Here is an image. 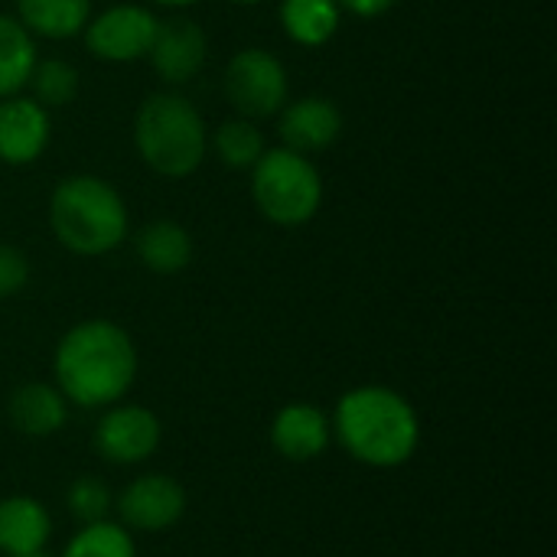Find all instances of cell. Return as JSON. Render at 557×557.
Masks as SVG:
<instances>
[{
    "instance_id": "1",
    "label": "cell",
    "mask_w": 557,
    "mask_h": 557,
    "mask_svg": "<svg viewBox=\"0 0 557 557\" xmlns=\"http://www.w3.org/2000/svg\"><path fill=\"white\" fill-rule=\"evenodd\" d=\"M140 356L124 326L114 320L75 323L52 352V385L69 405L104 411L134 388Z\"/></svg>"
},
{
    "instance_id": "2",
    "label": "cell",
    "mask_w": 557,
    "mask_h": 557,
    "mask_svg": "<svg viewBox=\"0 0 557 557\" xmlns=\"http://www.w3.org/2000/svg\"><path fill=\"white\" fill-rule=\"evenodd\" d=\"M333 441L362 467L398 470L421 447L414 405L388 385H359L339 395L330 414Z\"/></svg>"
},
{
    "instance_id": "3",
    "label": "cell",
    "mask_w": 557,
    "mask_h": 557,
    "mask_svg": "<svg viewBox=\"0 0 557 557\" xmlns=\"http://www.w3.org/2000/svg\"><path fill=\"white\" fill-rule=\"evenodd\" d=\"M49 228L55 242L78 258H101L114 251L131 228L121 193L91 173L59 180L49 196Z\"/></svg>"
},
{
    "instance_id": "4",
    "label": "cell",
    "mask_w": 557,
    "mask_h": 557,
    "mask_svg": "<svg viewBox=\"0 0 557 557\" xmlns=\"http://www.w3.org/2000/svg\"><path fill=\"white\" fill-rule=\"evenodd\" d=\"M137 157L166 180L196 173L209 153V127L180 91H153L134 114Z\"/></svg>"
},
{
    "instance_id": "5",
    "label": "cell",
    "mask_w": 557,
    "mask_h": 557,
    "mask_svg": "<svg viewBox=\"0 0 557 557\" xmlns=\"http://www.w3.org/2000/svg\"><path fill=\"white\" fill-rule=\"evenodd\" d=\"M251 199L258 212L281 228L307 225L323 202L320 170L297 150L271 147L251 166Z\"/></svg>"
},
{
    "instance_id": "6",
    "label": "cell",
    "mask_w": 557,
    "mask_h": 557,
    "mask_svg": "<svg viewBox=\"0 0 557 557\" xmlns=\"http://www.w3.org/2000/svg\"><path fill=\"white\" fill-rule=\"evenodd\" d=\"M222 88H225L228 104L238 111V117H248V121L274 117L287 104V91H290L287 69L281 65V59L258 46L238 49L228 59Z\"/></svg>"
},
{
    "instance_id": "7",
    "label": "cell",
    "mask_w": 557,
    "mask_h": 557,
    "mask_svg": "<svg viewBox=\"0 0 557 557\" xmlns=\"http://www.w3.org/2000/svg\"><path fill=\"white\" fill-rule=\"evenodd\" d=\"M95 450L111 467H140L163 444L160 418L144 405H111L95 424Z\"/></svg>"
},
{
    "instance_id": "8",
    "label": "cell",
    "mask_w": 557,
    "mask_h": 557,
    "mask_svg": "<svg viewBox=\"0 0 557 557\" xmlns=\"http://www.w3.org/2000/svg\"><path fill=\"white\" fill-rule=\"evenodd\" d=\"M189 496L183 483L170 473H144L131 480L114 499L117 522L131 535H157L173 529L186 516Z\"/></svg>"
},
{
    "instance_id": "9",
    "label": "cell",
    "mask_w": 557,
    "mask_h": 557,
    "mask_svg": "<svg viewBox=\"0 0 557 557\" xmlns=\"http://www.w3.org/2000/svg\"><path fill=\"white\" fill-rule=\"evenodd\" d=\"M153 29H157V16L147 7L117 3L101 10L98 16H88L82 36L88 52L101 62H137L147 59Z\"/></svg>"
},
{
    "instance_id": "10",
    "label": "cell",
    "mask_w": 557,
    "mask_h": 557,
    "mask_svg": "<svg viewBox=\"0 0 557 557\" xmlns=\"http://www.w3.org/2000/svg\"><path fill=\"white\" fill-rule=\"evenodd\" d=\"M206 55H209V39L196 20H186V16L157 20L147 59H150L153 72L160 75V82H166V85L193 82L202 72Z\"/></svg>"
},
{
    "instance_id": "11",
    "label": "cell",
    "mask_w": 557,
    "mask_h": 557,
    "mask_svg": "<svg viewBox=\"0 0 557 557\" xmlns=\"http://www.w3.org/2000/svg\"><path fill=\"white\" fill-rule=\"evenodd\" d=\"M277 134L287 150H297L304 157L320 153L333 147L343 134V111L333 98L323 95H304L297 101H287L277 111Z\"/></svg>"
},
{
    "instance_id": "12",
    "label": "cell",
    "mask_w": 557,
    "mask_h": 557,
    "mask_svg": "<svg viewBox=\"0 0 557 557\" xmlns=\"http://www.w3.org/2000/svg\"><path fill=\"white\" fill-rule=\"evenodd\" d=\"M52 121L42 104L29 95H7L0 98V163L26 166L42 157L49 147Z\"/></svg>"
},
{
    "instance_id": "13",
    "label": "cell",
    "mask_w": 557,
    "mask_h": 557,
    "mask_svg": "<svg viewBox=\"0 0 557 557\" xmlns=\"http://www.w3.org/2000/svg\"><path fill=\"white\" fill-rule=\"evenodd\" d=\"M330 441H333L330 414L310 401H290L271 421V444L290 463H310L323 457Z\"/></svg>"
},
{
    "instance_id": "14",
    "label": "cell",
    "mask_w": 557,
    "mask_h": 557,
    "mask_svg": "<svg viewBox=\"0 0 557 557\" xmlns=\"http://www.w3.org/2000/svg\"><path fill=\"white\" fill-rule=\"evenodd\" d=\"M10 424L33 441H46L59 434L69 421V401L52 382H26L7 401Z\"/></svg>"
},
{
    "instance_id": "15",
    "label": "cell",
    "mask_w": 557,
    "mask_h": 557,
    "mask_svg": "<svg viewBox=\"0 0 557 557\" xmlns=\"http://www.w3.org/2000/svg\"><path fill=\"white\" fill-rule=\"evenodd\" d=\"M52 539V516L33 496H3L0 499V555H29L42 552Z\"/></svg>"
},
{
    "instance_id": "16",
    "label": "cell",
    "mask_w": 557,
    "mask_h": 557,
    "mask_svg": "<svg viewBox=\"0 0 557 557\" xmlns=\"http://www.w3.org/2000/svg\"><path fill=\"white\" fill-rule=\"evenodd\" d=\"M134 248H137V258L147 271L153 274H180L193 264V238L189 232L173 222V219H153L147 222L137 238H134Z\"/></svg>"
},
{
    "instance_id": "17",
    "label": "cell",
    "mask_w": 557,
    "mask_h": 557,
    "mask_svg": "<svg viewBox=\"0 0 557 557\" xmlns=\"http://www.w3.org/2000/svg\"><path fill=\"white\" fill-rule=\"evenodd\" d=\"M91 0H16V20L42 39H69L85 29Z\"/></svg>"
},
{
    "instance_id": "18",
    "label": "cell",
    "mask_w": 557,
    "mask_h": 557,
    "mask_svg": "<svg viewBox=\"0 0 557 557\" xmlns=\"http://www.w3.org/2000/svg\"><path fill=\"white\" fill-rule=\"evenodd\" d=\"M343 10L336 0H281V26L297 46H323L336 36Z\"/></svg>"
},
{
    "instance_id": "19",
    "label": "cell",
    "mask_w": 557,
    "mask_h": 557,
    "mask_svg": "<svg viewBox=\"0 0 557 557\" xmlns=\"http://www.w3.org/2000/svg\"><path fill=\"white\" fill-rule=\"evenodd\" d=\"M36 59V36L16 16L0 13V98L26 88Z\"/></svg>"
},
{
    "instance_id": "20",
    "label": "cell",
    "mask_w": 557,
    "mask_h": 557,
    "mask_svg": "<svg viewBox=\"0 0 557 557\" xmlns=\"http://www.w3.org/2000/svg\"><path fill=\"white\" fill-rule=\"evenodd\" d=\"M209 150L232 170H251L261 160V153L268 150V144H264L258 121L228 117L209 134Z\"/></svg>"
},
{
    "instance_id": "21",
    "label": "cell",
    "mask_w": 557,
    "mask_h": 557,
    "mask_svg": "<svg viewBox=\"0 0 557 557\" xmlns=\"http://www.w3.org/2000/svg\"><path fill=\"white\" fill-rule=\"evenodd\" d=\"M78 69L65 59H36L33 72H29V98L36 104H42L46 111H55V108H69L75 98H78Z\"/></svg>"
},
{
    "instance_id": "22",
    "label": "cell",
    "mask_w": 557,
    "mask_h": 557,
    "mask_svg": "<svg viewBox=\"0 0 557 557\" xmlns=\"http://www.w3.org/2000/svg\"><path fill=\"white\" fill-rule=\"evenodd\" d=\"M62 557H137V542L134 535L121 525V522H91V525H82Z\"/></svg>"
},
{
    "instance_id": "23",
    "label": "cell",
    "mask_w": 557,
    "mask_h": 557,
    "mask_svg": "<svg viewBox=\"0 0 557 557\" xmlns=\"http://www.w3.org/2000/svg\"><path fill=\"white\" fill-rule=\"evenodd\" d=\"M65 506H69V516L82 525H91V522H104L111 516V506H114V493L111 486L101 480V476H75L65 490Z\"/></svg>"
},
{
    "instance_id": "24",
    "label": "cell",
    "mask_w": 557,
    "mask_h": 557,
    "mask_svg": "<svg viewBox=\"0 0 557 557\" xmlns=\"http://www.w3.org/2000/svg\"><path fill=\"white\" fill-rule=\"evenodd\" d=\"M29 281V258L16 248L0 242V300L16 297Z\"/></svg>"
},
{
    "instance_id": "25",
    "label": "cell",
    "mask_w": 557,
    "mask_h": 557,
    "mask_svg": "<svg viewBox=\"0 0 557 557\" xmlns=\"http://www.w3.org/2000/svg\"><path fill=\"white\" fill-rule=\"evenodd\" d=\"M343 13H352V16H382L385 10L395 7V0H336Z\"/></svg>"
},
{
    "instance_id": "26",
    "label": "cell",
    "mask_w": 557,
    "mask_h": 557,
    "mask_svg": "<svg viewBox=\"0 0 557 557\" xmlns=\"http://www.w3.org/2000/svg\"><path fill=\"white\" fill-rule=\"evenodd\" d=\"M147 3H157V7H189V3H199V0H147Z\"/></svg>"
},
{
    "instance_id": "27",
    "label": "cell",
    "mask_w": 557,
    "mask_h": 557,
    "mask_svg": "<svg viewBox=\"0 0 557 557\" xmlns=\"http://www.w3.org/2000/svg\"><path fill=\"white\" fill-rule=\"evenodd\" d=\"M228 3H235V7H255V3H261V0H228Z\"/></svg>"
},
{
    "instance_id": "28",
    "label": "cell",
    "mask_w": 557,
    "mask_h": 557,
    "mask_svg": "<svg viewBox=\"0 0 557 557\" xmlns=\"http://www.w3.org/2000/svg\"><path fill=\"white\" fill-rule=\"evenodd\" d=\"M13 557H52V555H46V548H42V552H29V555H13Z\"/></svg>"
}]
</instances>
